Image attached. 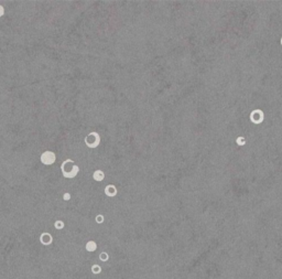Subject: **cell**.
<instances>
[{"label": "cell", "mask_w": 282, "mask_h": 279, "mask_svg": "<svg viewBox=\"0 0 282 279\" xmlns=\"http://www.w3.org/2000/svg\"><path fill=\"white\" fill-rule=\"evenodd\" d=\"M61 170H62V174L64 178H68V179H73L78 174V171H79V168L78 165H76L74 162H72L71 167H66L65 163H62L61 165Z\"/></svg>", "instance_id": "obj_1"}, {"label": "cell", "mask_w": 282, "mask_h": 279, "mask_svg": "<svg viewBox=\"0 0 282 279\" xmlns=\"http://www.w3.org/2000/svg\"><path fill=\"white\" fill-rule=\"evenodd\" d=\"M85 143L88 148H97L100 143V136L97 132H91L85 138Z\"/></svg>", "instance_id": "obj_2"}, {"label": "cell", "mask_w": 282, "mask_h": 279, "mask_svg": "<svg viewBox=\"0 0 282 279\" xmlns=\"http://www.w3.org/2000/svg\"><path fill=\"white\" fill-rule=\"evenodd\" d=\"M264 119V114L261 109H253L250 113V121L253 122L256 125H259L263 121Z\"/></svg>", "instance_id": "obj_3"}, {"label": "cell", "mask_w": 282, "mask_h": 279, "mask_svg": "<svg viewBox=\"0 0 282 279\" xmlns=\"http://www.w3.org/2000/svg\"><path fill=\"white\" fill-rule=\"evenodd\" d=\"M55 159H56V156L52 151H44L41 155V162L45 165L53 164L55 162Z\"/></svg>", "instance_id": "obj_4"}, {"label": "cell", "mask_w": 282, "mask_h": 279, "mask_svg": "<svg viewBox=\"0 0 282 279\" xmlns=\"http://www.w3.org/2000/svg\"><path fill=\"white\" fill-rule=\"evenodd\" d=\"M40 242L43 245H51L53 242V237L50 233H42L40 236Z\"/></svg>", "instance_id": "obj_5"}, {"label": "cell", "mask_w": 282, "mask_h": 279, "mask_svg": "<svg viewBox=\"0 0 282 279\" xmlns=\"http://www.w3.org/2000/svg\"><path fill=\"white\" fill-rule=\"evenodd\" d=\"M105 193H106V195H108V197H110V198L116 197V194H117V189H116L115 185L109 184V185H107L105 188Z\"/></svg>", "instance_id": "obj_6"}, {"label": "cell", "mask_w": 282, "mask_h": 279, "mask_svg": "<svg viewBox=\"0 0 282 279\" xmlns=\"http://www.w3.org/2000/svg\"><path fill=\"white\" fill-rule=\"evenodd\" d=\"M93 178H94V180H96L98 182L103 181L104 178H105V173H104L101 170H96V171L93 173Z\"/></svg>", "instance_id": "obj_7"}, {"label": "cell", "mask_w": 282, "mask_h": 279, "mask_svg": "<svg viewBox=\"0 0 282 279\" xmlns=\"http://www.w3.org/2000/svg\"><path fill=\"white\" fill-rule=\"evenodd\" d=\"M96 249H97V244L94 240H89L86 244V250H88V252H95Z\"/></svg>", "instance_id": "obj_8"}, {"label": "cell", "mask_w": 282, "mask_h": 279, "mask_svg": "<svg viewBox=\"0 0 282 279\" xmlns=\"http://www.w3.org/2000/svg\"><path fill=\"white\" fill-rule=\"evenodd\" d=\"M236 143H237L238 146H245V145H246V139H245V137H243V136L237 137Z\"/></svg>", "instance_id": "obj_9"}, {"label": "cell", "mask_w": 282, "mask_h": 279, "mask_svg": "<svg viewBox=\"0 0 282 279\" xmlns=\"http://www.w3.org/2000/svg\"><path fill=\"white\" fill-rule=\"evenodd\" d=\"M92 271H93V274H95V275L100 274L101 273V267L99 266V265H93V266H92Z\"/></svg>", "instance_id": "obj_10"}, {"label": "cell", "mask_w": 282, "mask_h": 279, "mask_svg": "<svg viewBox=\"0 0 282 279\" xmlns=\"http://www.w3.org/2000/svg\"><path fill=\"white\" fill-rule=\"evenodd\" d=\"M99 259H100L101 261H107L108 259H109V255H108L106 252H103V253L99 254Z\"/></svg>", "instance_id": "obj_11"}, {"label": "cell", "mask_w": 282, "mask_h": 279, "mask_svg": "<svg viewBox=\"0 0 282 279\" xmlns=\"http://www.w3.org/2000/svg\"><path fill=\"white\" fill-rule=\"evenodd\" d=\"M54 227H55L56 230H62V228L64 227V222H62V221H56L55 223H54Z\"/></svg>", "instance_id": "obj_12"}, {"label": "cell", "mask_w": 282, "mask_h": 279, "mask_svg": "<svg viewBox=\"0 0 282 279\" xmlns=\"http://www.w3.org/2000/svg\"><path fill=\"white\" fill-rule=\"evenodd\" d=\"M96 222H97L98 224H101V223H103V222H104V216H103V215H101V214L97 215V216H96Z\"/></svg>", "instance_id": "obj_13"}, {"label": "cell", "mask_w": 282, "mask_h": 279, "mask_svg": "<svg viewBox=\"0 0 282 279\" xmlns=\"http://www.w3.org/2000/svg\"><path fill=\"white\" fill-rule=\"evenodd\" d=\"M63 199H64V200H65V201H68V200H70V199H71V194H70V193H68V192L64 193V195H63Z\"/></svg>", "instance_id": "obj_14"}, {"label": "cell", "mask_w": 282, "mask_h": 279, "mask_svg": "<svg viewBox=\"0 0 282 279\" xmlns=\"http://www.w3.org/2000/svg\"><path fill=\"white\" fill-rule=\"evenodd\" d=\"M281 45H282V38H281Z\"/></svg>", "instance_id": "obj_15"}]
</instances>
